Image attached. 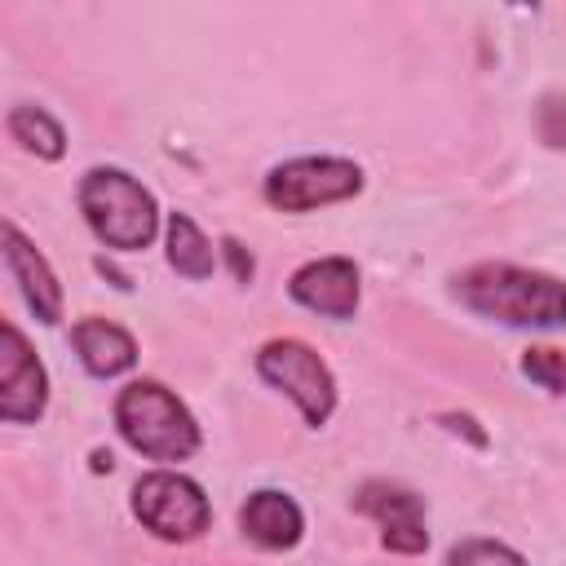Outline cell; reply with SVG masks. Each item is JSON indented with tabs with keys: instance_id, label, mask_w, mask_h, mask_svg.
I'll return each mask as SVG.
<instances>
[{
	"instance_id": "obj_1",
	"label": "cell",
	"mask_w": 566,
	"mask_h": 566,
	"mask_svg": "<svg viewBox=\"0 0 566 566\" xmlns=\"http://www.w3.org/2000/svg\"><path fill=\"white\" fill-rule=\"evenodd\" d=\"M455 296L504 327H566V283L526 265L482 261L455 279Z\"/></svg>"
},
{
	"instance_id": "obj_2",
	"label": "cell",
	"mask_w": 566,
	"mask_h": 566,
	"mask_svg": "<svg viewBox=\"0 0 566 566\" xmlns=\"http://www.w3.org/2000/svg\"><path fill=\"white\" fill-rule=\"evenodd\" d=\"M115 429L146 460L177 464V460H190L199 451L195 416L159 380H133V385L119 389V398H115Z\"/></svg>"
},
{
	"instance_id": "obj_3",
	"label": "cell",
	"mask_w": 566,
	"mask_h": 566,
	"mask_svg": "<svg viewBox=\"0 0 566 566\" xmlns=\"http://www.w3.org/2000/svg\"><path fill=\"white\" fill-rule=\"evenodd\" d=\"M80 212L115 252H142L159 230L155 195L124 168H88L80 177Z\"/></svg>"
},
{
	"instance_id": "obj_4",
	"label": "cell",
	"mask_w": 566,
	"mask_h": 566,
	"mask_svg": "<svg viewBox=\"0 0 566 566\" xmlns=\"http://www.w3.org/2000/svg\"><path fill=\"white\" fill-rule=\"evenodd\" d=\"M133 517L150 535L172 539V544H186V539H199L208 531L212 504L199 491V482H190L186 473L155 469V473L137 478V486H133Z\"/></svg>"
},
{
	"instance_id": "obj_5",
	"label": "cell",
	"mask_w": 566,
	"mask_h": 566,
	"mask_svg": "<svg viewBox=\"0 0 566 566\" xmlns=\"http://www.w3.org/2000/svg\"><path fill=\"white\" fill-rule=\"evenodd\" d=\"M358 190H363V168L354 159H336V155L287 159V164L270 168V177H265V203L279 212L327 208Z\"/></svg>"
},
{
	"instance_id": "obj_6",
	"label": "cell",
	"mask_w": 566,
	"mask_h": 566,
	"mask_svg": "<svg viewBox=\"0 0 566 566\" xmlns=\"http://www.w3.org/2000/svg\"><path fill=\"white\" fill-rule=\"evenodd\" d=\"M256 371H261L265 385L283 389V394L301 407L305 424L318 429V424L332 416V407H336V380H332L327 363H323L305 340H292V336L265 340V345L256 349Z\"/></svg>"
},
{
	"instance_id": "obj_7",
	"label": "cell",
	"mask_w": 566,
	"mask_h": 566,
	"mask_svg": "<svg viewBox=\"0 0 566 566\" xmlns=\"http://www.w3.org/2000/svg\"><path fill=\"white\" fill-rule=\"evenodd\" d=\"M49 402V376L44 363L31 354L27 336L4 323L0 327V420L9 424H35Z\"/></svg>"
},
{
	"instance_id": "obj_8",
	"label": "cell",
	"mask_w": 566,
	"mask_h": 566,
	"mask_svg": "<svg viewBox=\"0 0 566 566\" xmlns=\"http://www.w3.org/2000/svg\"><path fill=\"white\" fill-rule=\"evenodd\" d=\"M358 513L376 517L380 522V544L389 553H424L429 548V531H424V500L407 486H394V482H367L358 491Z\"/></svg>"
},
{
	"instance_id": "obj_9",
	"label": "cell",
	"mask_w": 566,
	"mask_h": 566,
	"mask_svg": "<svg viewBox=\"0 0 566 566\" xmlns=\"http://www.w3.org/2000/svg\"><path fill=\"white\" fill-rule=\"evenodd\" d=\"M287 296L296 305H305L310 314H323V318H354L358 314V270L349 256H318V261H305L292 279H287Z\"/></svg>"
},
{
	"instance_id": "obj_10",
	"label": "cell",
	"mask_w": 566,
	"mask_h": 566,
	"mask_svg": "<svg viewBox=\"0 0 566 566\" xmlns=\"http://www.w3.org/2000/svg\"><path fill=\"white\" fill-rule=\"evenodd\" d=\"M4 265L22 292V301L31 305V314L40 323H57L62 318V287H57V274L49 270V261L22 239V230L13 221H4Z\"/></svg>"
},
{
	"instance_id": "obj_11",
	"label": "cell",
	"mask_w": 566,
	"mask_h": 566,
	"mask_svg": "<svg viewBox=\"0 0 566 566\" xmlns=\"http://www.w3.org/2000/svg\"><path fill=\"white\" fill-rule=\"evenodd\" d=\"M239 526L256 548H292L305 531L301 504L283 491H252L239 509Z\"/></svg>"
},
{
	"instance_id": "obj_12",
	"label": "cell",
	"mask_w": 566,
	"mask_h": 566,
	"mask_svg": "<svg viewBox=\"0 0 566 566\" xmlns=\"http://www.w3.org/2000/svg\"><path fill=\"white\" fill-rule=\"evenodd\" d=\"M71 345H75L84 371L97 376V380H111V376H119L137 363V340L124 327L106 323V318H80L71 327Z\"/></svg>"
},
{
	"instance_id": "obj_13",
	"label": "cell",
	"mask_w": 566,
	"mask_h": 566,
	"mask_svg": "<svg viewBox=\"0 0 566 566\" xmlns=\"http://www.w3.org/2000/svg\"><path fill=\"white\" fill-rule=\"evenodd\" d=\"M168 265L177 274H186V279H208L217 270L212 243L203 239V230L186 212H172L168 217Z\"/></svg>"
},
{
	"instance_id": "obj_14",
	"label": "cell",
	"mask_w": 566,
	"mask_h": 566,
	"mask_svg": "<svg viewBox=\"0 0 566 566\" xmlns=\"http://www.w3.org/2000/svg\"><path fill=\"white\" fill-rule=\"evenodd\" d=\"M9 137H13L22 150L40 155V159H62V150H66L62 124H57L49 111H40V106H13V111H9Z\"/></svg>"
},
{
	"instance_id": "obj_15",
	"label": "cell",
	"mask_w": 566,
	"mask_h": 566,
	"mask_svg": "<svg viewBox=\"0 0 566 566\" xmlns=\"http://www.w3.org/2000/svg\"><path fill=\"white\" fill-rule=\"evenodd\" d=\"M522 376L535 380L548 394H566V349H557V345H531L522 354Z\"/></svg>"
},
{
	"instance_id": "obj_16",
	"label": "cell",
	"mask_w": 566,
	"mask_h": 566,
	"mask_svg": "<svg viewBox=\"0 0 566 566\" xmlns=\"http://www.w3.org/2000/svg\"><path fill=\"white\" fill-rule=\"evenodd\" d=\"M447 566H526V557L513 553V548L500 544V539L473 535V539H460V544L447 553Z\"/></svg>"
},
{
	"instance_id": "obj_17",
	"label": "cell",
	"mask_w": 566,
	"mask_h": 566,
	"mask_svg": "<svg viewBox=\"0 0 566 566\" xmlns=\"http://www.w3.org/2000/svg\"><path fill=\"white\" fill-rule=\"evenodd\" d=\"M539 133H544V142L548 146H566V102H544V111H539Z\"/></svg>"
},
{
	"instance_id": "obj_18",
	"label": "cell",
	"mask_w": 566,
	"mask_h": 566,
	"mask_svg": "<svg viewBox=\"0 0 566 566\" xmlns=\"http://www.w3.org/2000/svg\"><path fill=\"white\" fill-rule=\"evenodd\" d=\"M221 248H226V256H230V270H234V279H239V283H248V279H252V256L243 252V243L226 239Z\"/></svg>"
}]
</instances>
